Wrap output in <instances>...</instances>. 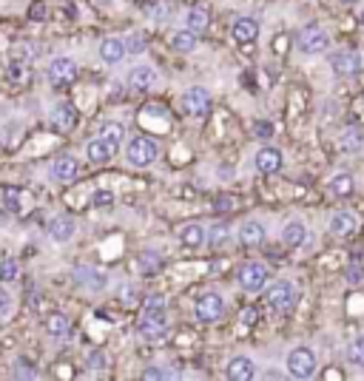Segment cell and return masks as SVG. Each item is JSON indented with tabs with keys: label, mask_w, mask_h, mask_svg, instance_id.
Wrapping results in <instances>:
<instances>
[{
	"label": "cell",
	"mask_w": 364,
	"mask_h": 381,
	"mask_svg": "<svg viewBox=\"0 0 364 381\" xmlns=\"http://www.w3.org/2000/svg\"><path fill=\"white\" fill-rule=\"evenodd\" d=\"M137 336L148 345H160L168 336V313L165 308H145L137 322Z\"/></svg>",
	"instance_id": "1"
},
{
	"label": "cell",
	"mask_w": 364,
	"mask_h": 381,
	"mask_svg": "<svg viewBox=\"0 0 364 381\" xmlns=\"http://www.w3.org/2000/svg\"><path fill=\"white\" fill-rule=\"evenodd\" d=\"M157 157H160V146L151 137H145V134L131 137V143L125 146V160L134 168H148V166L157 163Z\"/></svg>",
	"instance_id": "2"
},
{
	"label": "cell",
	"mask_w": 364,
	"mask_h": 381,
	"mask_svg": "<svg viewBox=\"0 0 364 381\" xmlns=\"http://www.w3.org/2000/svg\"><path fill=\"white\" fill-rule=\"evenodd\" d=\"M328 43H331V37H328V31H325L319 23H308V26H302L299 34H296V49H299L305 57L322 54V51L328 49Z\"/></svg>",
	"instance_id": "3"
},
{
	"label": "cell",
	"mask_w": 364,
	"mask_h": 381,
	"mask_svg": "<svg viewBox=\"0 0 364 381\" xmlns=\"http://www.w3.org/2000/svg\"><path fill=\"white\" fill-rule=\"evenodd\" d=\"M296 299H299L296 285L288 282V279H279V282H274V285L265 290V302H268V308L276 310V313H291L293 305H296Z\"/></svg>",
	"instance_id": "4"
},
{
	"label": "cell",
	"mask_w": 364,
	"mask_h": 381,
	"mask_svg": "<svg viewBox=\"0 0 364 381\" xmlns=\"http://www.w3.org/2000/svg\"><path fill=\"white\" fill-rule=\"evenodd\" d=\"M364 68V57L359 49H336L331 54V71L345 80V77H356Z\"/></svg>",
	"instance_id": "5"
},
{
	"label": "cell",
	"mask_w": 364,
	"mask_h": 381,
	"mask_svg": "<svg viewBox=\"0 0 364 381\" xmlns=\"http://www.w3.org/2000/svg\"><path fill=\"white\" fill-rule=\"evenodd\" d=\"M316 367H319V362H316V353L311 347H293L288 353V373L293 379L299 381L313 379L316 376Z\"/></svg>",
	"instance_id": "6"
},
{
	"label": "cell",
	"mask_w": 364,
	"mask_h": 381,
	"mask_svg": "<svg viewBox=\"0 0 364 381\" xmlns=\"http://www.w3.org/2000/svg\"><path fill=\"white\" fill-rule=\"evenodd\" d=\"M211 106H214V97L208 88L202 86H191L182 91V111L188 117H208L211 114Z\"/></svg>",
	"instance_id": "7"
},
{
	"label": "cell",
	"mask_w": 364,
	"mask_h": 381,
	"mask_svg": "<svg viewBox=\"0 0 364 381\" xmlns=\"http://www.w3.org/2000/svg\"><path fill=\"white\" fill-rule=\"evenodd\" d=\"M239 288L242 290H248V293H259L265 285H268V279H271V270H268V265H262V262H245L242 268H239Z\"/></svg>",
	"instance_id": "8"
},
{
	"label": "cell",
	"mask_w": 364,
	"mask_h": 381,
	"mask_svg": "<svg viewBox=\"0 0 364 381\" xmlns=\"http://www.w3.org/2000/svg\"><path fill=\"white\" fill-rule=\"evenodd\" d=\"M222 313H225V299H222L219 293H202V296L197 299V305H194V316H197V322H202V325L219 322Z\"/></svg>",
	"instance_id": "9"
},
{
	"label": "cell",
	"mask_w": 364,
	"mask_h": 381,
	"mask_svg": "<svg viewBox=\"0 0 364 381\" xmlns=\"http://www.w3.org/2000/svg\"><path fill=\"white\" fill-rule=\"evenodd\" d=\"M71 276H74V282H77L80 288H85V290H91V293H100V290L108 288V273L100 270V268H91V265H77V268L71 270Z\"/></svg>",
	"instance_id": "10"
},
{
	"label": "cell",
	"mask_w": 364,
	"mask_h": 381,
	"mask_svg": "<svg viewBox=\"0 0 364 381\" xmlns=\"http://www.w3.org/2000/svg\"><path fill=\"white\" fill-rule=\"evenodd\" d=\"M46 77H48V83L51 86H68L74 77H77V63L71 60V57H54L51 63H48V68H46Z\"/></svg>",
	"instance_id": "11"
},
{
	"label": "cell",
	"mask_w": 364,
	"mask_h": 381,
	"mask_svg": "<svg viewBox=\"0 0 364 381\" xmlns=\"http://www.w3.org/2000/svg\"><path fill=\"white\" fill-rule=\"evenodd\" d=\"M254 168H256L262 177H271V174L282 171V151H279V148H271V146L259 148L256 157H254Z\"/></svg>",
	"instance_id": "12"
},
{
	"label": "cell",
	"mask_w": 364,
	"mask_h": 381,
	"mask_svg": "<svg viewBox=\"0 0 364 381\" xmlns=\"http://www.w3.org/2000/svg\"><path fill=\"white\" fill-rule=\"evenodd\" d=\"M74 230H77V225H74V219H68V216H54V219H48V225H46V233H48V239H51L54 245L71 242V239H74Z\"/></svg>",
	"instance_id": "13"
},
{
	"label": "cell",
	"mask_w": 364,
	"mask_h": 381,
	"mask_svg": "<svg viewBox=\"0 0 364 381\" xmlns=\"http://www.w3.org/2000/svg\"><path fill=\"white\" fill-rule=\"evenodd\" d=\"M157 83H160V77H157L154 66H134L128 71V88L131 91H151Z\"/></svg>",
	"instance_id": "14"
},
{
	"label": "cell",
	"mask_w": 364,
	"mask_h": 381,
	"mask_svg": "<svg viewBox=\"0 0 364 381\" xmlns=\"http://www.w3.org/2000/svg\"><path fill=\"white\" fill-rule=\"evenodd\" d=\"M231 37L239 43V46H248L259 37V20L256 17H236L234 26H231Z\"/></svg>",
	"instance_id": "15"
},
{
	"label": "cell",
	"mask_w": 364,
	"mask_h": 381,
	"mask_svg": "<svg viewBox=\"0 0 364 381\" xmlns=\"http://www.w3.org/2000/svg\"><path fill=\"white\" fill-rule=\"evenodd\" d=\"M77 171H80L77 157H71V154H60V157L51 163L48 177H51V180H60V183H68V180H74V177H77Z\"/></svg>",
	"instance_id": "16"
},
{
	"label": "cell",
	"mask_w": 364,
	"mask_h": 381,
	"mask_svg": "<svg viewBox=\"0 0 364 381\" xmlns=\"http://www.w3.org/2000/svg\"><path fill=\"white\" fill-rule=\"evenodd\" d=\"M228 379L231 381H251L256 379V365H254V359H248V356H234L231 362H228Z\"/></svg>",
	"instance_id": "17"
},
{
	"label": "cell",
	"mask_w": 364,
	"mask_h": 381,
	"mask_svg": "<svg viewBox=\"0 0 364 381\" xmlns=\"http://www.w3.org/2000/svg\"><path fill=\"white\" fill-rule=\"evenodd\" d=\"M85 157H88V163H94V166H103V163H111L114 157H117V151L97 134L88 146H85Z\"/></svg>",
	"instance_id": "18"
},
{
	"label": "cell",
	"mask_w": 364,
	"mask_h": 381,
	"mask_svg": "<svg viewBox=\"0 0 364 381\" xmlns=\"http://www.w3.org/2000/svg\"><path fill=\"white\" fill-rule=\"evenodd\" d=\"M125 54H128V49H125V40H120V37H105L100 43V60L108 63V66L120 63Z\"/></svg>",
	"instance_id": "19"
},
{
	"label": "cell",
	"mask_w": 364,
	"mask_h": 381,
	"mask_svg": "<svg viewBox=\"0 0 364 381\" xmlns=\"http://www.w3.org/2000/svg\"><path fill=\"white\" fill-rule=\"evenodd\" d=\"M339 148H342V154H359L364 148V128H359V126L345 128L339 134Z\"/></svg>",
	"instance_id": "20"
},
{
	"label": "cell",
	"mask_w": 364,
	"mask_h": 381,
	"mask_svg": "<svg viewBox=\"0 0 364 381\" xmlns=\"http://www.w3.org/2000/svg\"><path fill=\"white\" fill-rule=\"evenodd\" d=\"M331 230H333L336 236H353V233L359 230V219H356L350 210H339V213L331 216Z\"/></svg>",
	"instance_id": "21"
},
{
	"label": "cell",
	"mask_w": 364,
	"mask_h": 381,
	"mask_svg": "<svg viewBox=\"0 0 364 381\" xmlns=\"http://www.w3.org/2000/svg\"><path fill=\"white\" fill-rule=\"evenodd\" d=\"M265 236H268V230H265V225H262V222H256V219H248V222L239 228V242H242V245H248V248L262 245V242H265Z\"/></svg>",
	"instance_id": "22"
},
{
	"label": "cell",
	"mask_w": 364,
	"mask_h": 381,
	"mask_svg": "<svg viewBox=\"0 0 364 381\" xmlns=\"http://www.w3.org/2000/svg\"><path fill=\"white\" fill-rule=\"evenodd\" d=\"M305 239H308V225L299 222V219H291L285 225V230H282V245L285 248H302Z\"/></svg>",
	"instance_id": "23"
},
{
	"label": "cell",
	"mask_w": 364,
	"mask_h": 381,
	"mask_svg": "<svg viewBox=\"0 0 364 381\" xmlns=\"http://www.w3.org/2000/svg\"><path fill=\"white\" fill-rule=\"evenodd\" d=\"M180 242L185 245V248H202L205 242H208V228H202L199 222H191V225H185L182 230H180Z\"/></svg>",
	"instance_id": "24"
},
{
	"label": "cell",
	"mask_w": 364,
	"mask_h": 381,
	"mask_svg": "<svg viewBox=\"0 0 364 381\" xmlns=\"http://www.w3.org/2000/svg\"><path fill=\"white\" fill-rule=\"evenodd\" d=\"M51 123L57 126V128H63V131H68V128H74V123H77V111L68 106V103H57V106H51Z\"/></svg>",
	"instance_id": "25"
},
{
	"label": "cell",
	"mask_w": 364,
	"mask_h": 381,
	"mask_svg": "<svg viewBox=\"0 0 364 381\" xmlns=\"http://www.w3.org/2000/svg\"><path fill=\"white\" fill-rule=\"evenodd\" d=\"M68 330H71V322H68L66 313H51L46 319V333L51 339H63V336H68Z\"/></svg>",
	"instance_id": "26"
},
{
	"label": "cell",
	"mask_w": 364,
	"mask_h": 381,
	"mask_svg": "<svg viewBox=\"0 0 364 381\" xmlns=\"http://www.w3.org/2000/svg\"><path fill=\"white\" fill-rule=\"evenodd\" d=\"M353 190H356V180L350 174H336L331 180V193L336 199H348V196H353Z\"/></svg>",
	"instance_id": "27"
},
{
	"label": "cell",
	"mask_w": 364,
	"mask_h": 381,
	"mask_svg": "<svg viewBox=\"0 0 364 381\" xmlns=\"http://www.w3.org/2000/svg\"><path fill=\"white\" fill-rule=\"evenodd\" d=\"M185 29H191V31H205L208 29V11L202 9V6H191L188 11H185Z\"/></svg>",
	"instance_id": "28"
},
{
	"label": "cell",
	"mask_w": 364,
	"mask_h": 381,
	"mask_svg": "<svg viewBox=\"0 0 364 381\" xmlns=\"http://www.w3.org/2000/svg\"><path fill=\"white\" fill-rule=\"evenodd\" d=\"M197 43H199V34L191 31V29H182V31H174V34H171V46H174L177 51H194Z\"/></svg>",
	"instance_id": "29"
},
{
	"label": "cell",
	"mask_w": 364,
	"mask_h": 381,
	"mask_svg": "<svg viewBox=\"0 0 364 381\" xmlns=\"http://www.w3.org/2000/svg\"><path fill=\"white\" fill-rule=\"evenodd\" d=\"M100 137H103L114 151H120V146H123V140H125V128H123L120 123H105V126L100 128Z\"/></svg>",
	"instance_id": "30"
},
{
	"label": "cell",
	"mask_w": 364,
	"mask_h": 381,
	"mask_svg": "<svg viewBox=\"0 0 364 381\" xmlns=\"http://www.w3.org/2000/svg\"><path fill=\"white\" fill-rule=\"evenodd\" d=\"M345 359H348L353 367H364V336H356V339L348 345Z\"/></svg>",
	"instance_id": "31"
},
{
	"label": "cell",
	"mask_w": 364,
	"mask_h": 381,
	"mask_svg": "<svg viewBox=\"0 0 364 381\" xmlns=\"http://www.w3.org/2000/svg\"><path fill=\"white\" fill-rule=\"evenodd\" d=\"M125 49H128V54H142L148 49V37L142 31H131V34H125Z\"/></svg>",
	"instance_id": "32"
},
{
	"label": "cell",
	"mask_w": 364,
	"mask_h": 381,
	"mask_svg": "<svg viewBox=\"0 0 364 381\" xmlns=\"http://www.w3.org/2000/svg\"><path fill=\"white\" fill-rule=\"evenodd\" d=\"M17 276H20V265H17V259H11V256L0 259V282H14Z\"/></svg>",
	"instance_id": "33"
},
{
	"label": "cell",
	"mask_w": 364,
	"mask_h": 381,
	"mask_svg": "<svg viewBox=\"0 0 364 381\" xmlns=\"http://www.w3.org/2000/svg\"><path fill=\"white\" fill-rule=\"evenodd\" d=\"M111 205H114V193H111V190L100 188L91 193V208H97V210H108Z\"/></svg>",
	"instance_id": "34"
},
{
	"label": "cell",
	"mask_w": 364,
	"mask_h": 381,
	"mask_svg": "<svg viewBox=\"0 0 364 381\" xmlns=\"http://www.w3.org/2000/svg\"><path fill=\"white\" fill-rule=\"evenodd\" d=\"M228 236H231V233H228V225H214V228H208V245H211V248L225 245Z\"/></svg>",
	"instance_id": "35"
},
{
	"label": "cell",
	"mask_w": 364,
	"mask_h": 381,
	"mask_svg": "<svg viewBox=\"0 0 364 381\" xmlns=\"http://www.w3.org/2000/svg\"><path fill=\"white\" fill-rule=\"evenodd\" d=\"M85 367H88L91 373H100V370H105V367H108V356H105L103 350H94V353L85 359Z\"/></svg>",
	"instance_id": "36"
},
{
	"label": "cell",
	"mask_w": 364,
	"mask_h": 381,
	"mask_svg": "<svg viewBox=\"0 0 364 381\" xmlns=\"http://www.w3.org/2000/svg\"><path fill=\"white\" fill-rule=\"evenodd\" d=\"M3 208L11 210V213H20V210H23V208H20V190L17 188L3 190Z\"/></svg>",
	"instance_id": "37"
},
{
	"label": "cell",
	"mask_w": 364,
	"mask_h": 381,
	"mask_svg": "<svg viewBox=\"0 0 364 381\" xmlns=\"http://www.w3.org/2000/svg\"><path fill=\"white\" fill-rule=\"evenodd\" d=\"M11 313H14V299H11V293L6 288H0V322L9 319Z\"/></svg>",
	"instance_id": "38"
},
{
	"label": "cell",
	"mask_w": 364,
	"mask_h": 381,
	"mask_svg": "<svg viewBox=\"0 0 364 381\" xmlns=\"http://www.w3.org/2000/svg\"><path fill=\"white\" fill-rule=\"evenodd\" d=\"M345 282L353 285V288H359V285L364 282V270L359 268V265H350V268L345 270Z\"/></svg>",
	"instance_id": "39"
},
{
	"label": "cell",
	"mask_w": 364,
	"mask_h": 381,
	"mask_svg": "<svg viewBox=\"0 0 364 381\" xmlns=\"http://www.w3.org/2000/svg\"><path fill=\"white\" fill-rule=\"evenodd\" d=\"M254 134L262 137V140H271L274 137V126L268 120H259V123H254Z\"/></svg>",
	"instance_id": "40"
},
{
	"label": "cell",
	"mask_w": 364,
	"mask_h": 381,
	"mask_svg": "<svg viewBox=\"0 0 364 381\" xmlns=\"http://www.w3.org/2000/svg\"><path fill=\"white\" fill-rule=\"evenodd\" d=\"M142 379L145 381H162V379H174V373H165V370H160V367H148V370L142 373Z\"/></svg>",
	"instance_id": "41"
},
{
	"label": "cell",
	"mask_w": 364,
	"mask_h": 381,
	"mask_svg": "<svg viewBox=\"0 0 364 381\" xmlns=\"http://www.w3.org/2000/svg\"><path fill=\"white\" fill-rule=\"evenodd\" d=\"M217 208H219V210H234V208H236V199L228 196V193H219V196H217Z\"/></svg>",
	"instance_id": "42"
},
{
	"label": "cell",
	"mask_w": 364,
	"mask_h": 381,
	"mask_svg": "<svg viewBox=\"0 0 364 381\" xmlns=\"http://www.w3.org/2000/svg\"><path fill=\"white\" fill-rule=\"evenodd\" d=\"M140 265H142L145 270H157V268H160V259H157L154 253H148V250H145V253H142V259H140Z\"/></svg>",
	"instance_id": "43"
},
{
	"label": "cell",
	"mask_w": 364,
	"mask_h": 381,
	"mask_svg": "<svg viewBox=\"0 0 364 381\" xmlns=\"http://www.w3.org/2000/svg\"><path fill=\"white\" fill-rule=\"evenodd\" d=\"M239 319H242V325H245V327H251V325H256V310H254V308H245Z\"/></svg>",
	"instance_id": "44"
},
{
	"label": "cell",
	"mask_w": 364,
	"mask_h": 381,
	"mask_svg": "<svg viewBox=\"0 0 364 381\" xmlns=\"http://www.w3.org/2000/svg\"><path fill=\"white\" fill-rule=\"evenodd\" d=\"M145 14H151V17H162V6H145Z\"/></svg>",
	"instance_id": "45"
},
{
	"label": "cell",
	"mask_w": 364,
	"mask_h": 381,
	"mask_svg": "<svg viewBox=\"0 0 364 381\" xmlns=\"http://www.w3.org/2000/svg\"><path fill=\"white\" fill-rule=\"evenodd\" d=\"M285 46H288V37L282 40V37H276V51H285Z\"/></svg>",
	"instance_id": "46"
},
{
	"label": "cell",
	"mask_w": 364,
	"mask_h": 381,
	"mask_svg": "<svg viewBox=\"0 0 364 381\" xmlns=\"http://www.w3.org/2000/svg\"><path fill=\"white\" fill-rule=\"evenodd\" d=\"M94 6H114V0H91Z\"/></svg>",
	"instance_id": "47"
},
{
	"label": "cell",
	"mask_w": 364,
	"mask_h": 381,
	"mask_svg": "<svg viewBox=\"0 0 364 381\" xmlns=\"http://www.w3.org/2000/svg\"><path fill=\"white\" fill-rule=\"evenodd\" d=\"M339 3H345V6H356L359 0H339Z\"/></svg>",
	"instance_id": "48"
},
{
	"label": "cell",
	"mask_w": 364,
	"mask_h": 381,
	"mask_svg": "<svg viewBox=\"0 0 364 381\" xmlns=\"http://www.w3.org/2000/svg\"><path fill=\"white\" fill-rule=\"evenodd\" d=\"M362 26H364V9H362Z\"/></svg>",
	"instance_id": "49"
}]
</instances>
